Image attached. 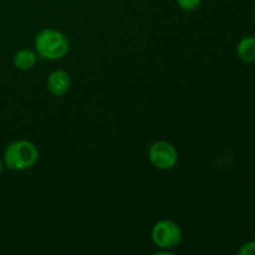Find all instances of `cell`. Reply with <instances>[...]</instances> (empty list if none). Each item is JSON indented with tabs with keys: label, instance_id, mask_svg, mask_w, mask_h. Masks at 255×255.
Segmentation results:
<instances>
[{
	"label": "cell",
	"instance_id": "cell-1",
	"mask_svg": "<svg viewBox=\"0 0 255 255\" xmlns=\"http://www.w3.org/2000/svg\"><path fill=\"white\" fill-rule=\"evenodd\" d=\"M34 50L41 59L57 61L69 54L70 42L61 31L47 27L35 35Z\"/></svg>",
	"mask_w": 255,
	"mask_h": 255
},
{
	"label": "cell",
	"instance_id": "cell-2",
	"mask_svg": "<svg viewBox=\"0 0 255 255\" xmlns=\"http://www.w3.org/2000/svg\"><path fill=\"white\" fill-rule=\"evenodd\" d=\"M39 149L27 139H16L5 147L2 153L4 166L11 171L21 172L32 168L39 161Z\"/></svg>",
	"mask_w": 255,
	"mask_h": 255
},
{
	"label": "cell",
	"instance_id": "cell-3",
	"mask_svg": "<svg viewBox=\"0 0 255 255\" xmlns=\"http://www.w3.org/2000/svg\"><path fill=\"white\" fill-rule=\"evenodd\" d=\"M151 239L161 251H172L181 246L183 232L176 222L171 219H161L152 226Z\"/></svg>",
	"mask_w": 255,
	"mask_h": 255
},
{
	"label": "cell",
	"instance_id": "cell-4",
	"mask_svg": "<svg viewBox=\"0 0 255 255\" xmlns=\"http://www.w3.org/2000/svg\"><path fill=\"white\" fill-rule=\"evenodd\" d=\"M147 156L152 166L161 171H169L178 163V151L171 142L164 139L154 141L149 146Z\"/></svg>",
	"mask_w": 255,
	"mask_h": 255
},
{
	"label": "cell",
	"instance_id": "cell-5",
	"mask_svg": "<svg viewBox=\"0 0 255 255\" xmlns=\"http://www.w3.org/2000/svg\"><path fill=\"white\" fill-rule=\"evenodd\" d=\"M71 76L67 71L61 69L54 70L46 79L47 91L54 97H62L69 92L71 87Z\"/></svg>",
	"mask_w": 255,
	"mask_h": 255
},
{
	"label": "cell",
	"instance_id": "cell-6",
	"mask_svg": "<svg viewBox=\"0 0 255 255\" xmlns=\"http://www.w3.org/2000/svg\"><path fill=\"white\" fill-rule=\"evenodd\" d=\"M37 61V54L35 50L31 49H20L19 51L15 52L12 57V64L17 70L21 71H27L32 69Z\"/></svg>",
	"mask_w": 255,
	"mask_h": 255
},
{
	"label": "cell",
	"instance_id": "cell-7",
	"mask_svg": "<svg viewBox=\"0 0 255 255\" xmlns=\"http://www.w3.org/2000/svg\"><path fill=\"white\" fill-rule=\"evenodd\" d=\"M237 55L244 64L255 61V36H244L237 46Z\"/></svg>",
	"mask_w": 255,
	"mask_h": 255
},
{
	"label": "cell",
	"instance_id": "cell-8",
	"mask_svg": "<svg viewBox=\"0 0 255 255\" xmlns=\"http://www.w3.org/2000/svg\"><path fill=\"white\" fill-rule=\"evenodd\" d=\"M202 1L203 0H176L179 9L184 10V11H194L201 6Z\"/></svg>",
	"mask_w": 255,
	"mask_h": 255
},
{
	"label": "cell",
	"instance_id": "cell-9",
	"mask_svg": "<svg viewBox=\"0 0 255 255\" xmlns=\"http://www.w3.org/2000/svg\"><path fill=\"white\" fill-rule=\"evenodd\" d=\"M239 255H255V241L247 242L238 249Z\"/></svg>",
	"mask_w": 255,
	"mask_h": 255
},
{
	"label": "cell",
	"instance_id": "cell-10",
	"mask_svg": "<svg viewBox=\"0 0 255 255\" xmlns=\"http://www.w3.org/2000/svg\"><path fill=\"white\" fill-rule=\"evenodd\" d=\"M4 162H2V159H0V174L2 173V169H4Z\"/></svg>",
	"mask_w": 255,
	"mask_h": 255
}]
</instances>
